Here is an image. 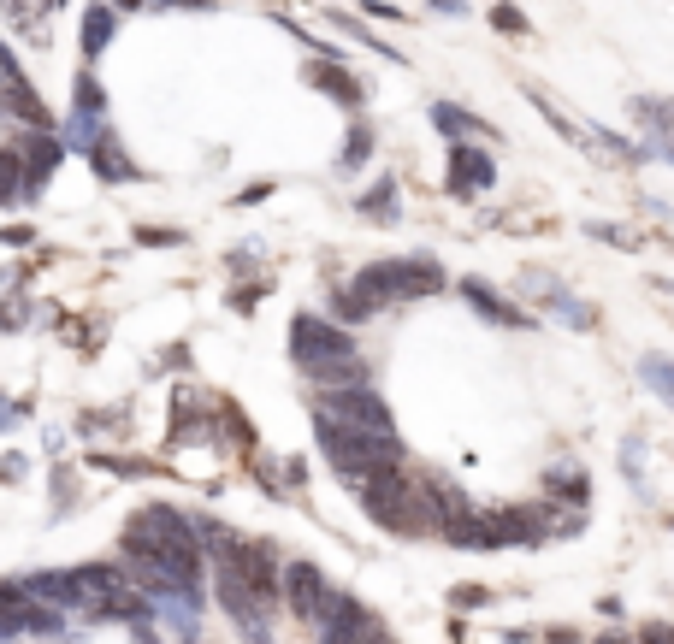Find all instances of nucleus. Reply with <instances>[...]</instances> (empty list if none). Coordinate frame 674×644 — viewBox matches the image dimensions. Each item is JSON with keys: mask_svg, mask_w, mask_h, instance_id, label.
Returning <instances> with one entry per match:
<instances>
[{"mask_svg": "<svg viewBox=\"0 0 674 644\" xmlns=\"http://www.w3.org/2000/svg\"><path fill=\"white\" fill-rule=\"evenodd\" d=\"M444 290V266L426 255H403V260H373L361 266L349 284L332 290V314L337 325H361L397 302H420V296H438Z\"/></svg>", "mask_w": 674, "mask_h": 644, "instance_id": "f257e3e1", "label": "nucleus"}, {"mask_svg": "<svg viewBox=\"0 0 674 644\" xmlns=\"http://www.w3.org/2000/svg\"><path fill=\"white\" fill-rule=\"evenodd\" d=\"M290 361L308 385L337 390V385H367V361L355 349V337L337 320H320V314H296L290 320Z\"/></svg>", "mask_w": 674, "mask_h": 644, "instance_id": "f03ea898", "label": "nucleus"}, {"mask_svg": "<svg viewBox=\"0 0 674 644\" xmlns=\"http://www.w3.org/2000/svg\"><path fill=\"white\" fill-rule=\"evenodd\" d=\"M314 438H320V450H326V461L337 467L343 485H367L373 473L403 467V438L397 432H355V426H337L326 414H314Z\"/></svg>", "mask_w": 674, "mask_h": 644, "instance_id": "7ed1b4c3", "label": "nucleus"}, {"mask_svg": "<svg viewBox=\"0 0 674 644\" xmlns=\"http://www.w3.org/2000/svg\"><path fill=\"white\" fill-rule=\"evenodd\" d=\"M355 491H361V509L379 520L385 532H397V538L438 532V526H432V509H426V497H420V479H414L408 467L373 473V479H367V485H355Z\"/></svg>", "mask_w": 674, "mask_h": 644, "instance_id": "20e7f679", "label": "nucleus"}, {"mask_svg": "<svg viewBox=\"0 0 674 644\" xmlns=\"http://www.w3.org/2000/svg\"><path fill=\"white\" fill-rule=\"evenodd\" d=\"M314 414H326L337 426H355V432H397L385 396L373 385H337V390H320L314 396Z\"/></svg>", "mask_w": 674, "mask_h": 644, "instance_id": "39448f33", "label": "nucleus"}, {"mask_svg": "<svg viewBox=\"0 0 674 644\" xmlns=\"http://www.w3.org/2000/svg\"><path fill=\"white\" fill-rule=\"evenodd\" d=\"M332 585L326 574L314 568V562H284V574H278V609L290 615V621H302V627H320L326 621V609H332Z\"/></svg>", "mask_w": 674, "mask_h": 644, "instance_id": "423d86ee", "label": "nucleus"}, {"mask_svg": "<svg viewBox=\"0 0 674 644\" xmlns=\"http://www.w3.org/2000/svg\"><path fill=\"white\" fill-rule=\"evenodd\" d=\"M527 101H533L544 119H550V125L574 142V148H592V154H604V160H633V148H627V142H615V136H609V130H598V125H580V119H574L568 107H556L544 89H527Z\"/></svg>", "mask_w": 674, "mask_h": 644, "instance_id": "0eeeda50", "label": "nucleus"}, {"mask_svg": "<svg viewBox=\"0 0 674 644\" xmlns=\"http://www.w3.org/2000/svg\"><path fill=\"white\" fill-rule=\"evenodd\" d=\"M373 633H385V627H379V615H373L367 603L332 597V609H326V621H320V644H373Z\"/></svg>", "mask_w": 674, "mask_h": 644, "instance_id": "6e6552de", "label": "nucleus"}, {"mask_svg": "<svg viewBox=\"0 0 674 644\" xmlns=\"http://www.w3.org/2000/svg\"><path fill=\"white\" fill-rule=\"evenodd\" d=\"M450 195H479L497 184V166H491V154L479 148V142H450Z\"/></svg>", "mask_w": 674, "mask_h": 644, "instance_id": "1a4fd4ad", "label": "nucleus"}, {"mask_svg": "<svg viewBox=\"0 0 674 644\" xmlns=\"http://www.w3.org/2000/svg\"><path fill=\"white\" fill-rule=\"evenodd\" d=\"M0 119L18 130H54L48 119V107H42V95L30 89V77H6L0 83Z\"/></svg>", "mask_w": 674, "mask_h": 644, "instance_id": "9d476101", "label": "nucleus"}, {"mask_svg": "<svg viewBox=\"0 0 674 644\" xmlns=\"http://www.w3.org/2000/svg\"><path fill=\"white\" fill-rule=\"evenodd\" d=\"M462 296H468L473 308H479V314H485V320H497V325H509V331H527V314H521V308H515V302H503V296H497V290H485V284H479V278H468V284H462Z\"/></svg>", "mask_w": 674, "mask_h": 644, "instance_id": "9b49d317", "label": "nucleus"}, {"mask_svg": "<svg viewBox=\"0 0 674 644\" xmlns=\"http://www.w3.org/2000/svg\"><path fill=\"white\" fill-rule=\"evenodd\" d=\"M30 633V591L24 580H0V639Z\"/></svg>", "mask_w": 674, "mask_h": 644, "instance_id": "f8f14e48", "label": "nucleus"}, {"mask_svg": "<svg viewBox=\"0 0 674 644\" xmlns=\"http://www.w3.org/2000/svg\"><path fill=\"white\" fill-rule=\"evenodd\" d=\"M113 30H119V12H113L107 0H95V6L83 12V60L107 54V48H113Z\"/></svg>", "mask_w": 674, "mask_h": 644, "instance_id": "ddd939ff", "label": "nucleus"}, {"mask_svg": "<svg viewBox=\"0 0 674 644\" xmlns=\"http://www.w3.org/2000/svg\"><path fill=\"white\" fill-rule=\"evenodd\" d=\"M6 201H36L30 190V172H24V154H18V142H6L0 148V207Z\"/></svg>", "mask_w": 674, "mask_h": 644, "instance_id": "4468645a", "label": "nucleus"}, {"mask_svg": "<svg viewBox=\"0 0 674 644\" xmlns=\"http://www.w3.org/2000/svg\"><path fill=\"white\" fill-rule=\"evenodd\" d=\"M89 166H95L107 184H131V178H136V166L125 160V148H119V136H113V130H107V136L89 148Z\"/></svg>", "mask_w": 674, "mask_h": 644, "instance_id": "2eb2a0df", "label": "nucleus"}, {"mask_svg": "<svg viewBox=\"0 0 674 644\" xmlns=\"http://www.w3.org/2000/svg\"><path fill=\"white\" fill-rule=\"evenodd\" d=\"M308 77H314V83H320V89H326L332 101H343V107H361V101H367V83H361L355 71H337V65H314Z\"/></svg>", "mask_w": 674, "mask_h": 644, "instance_id": "dca6fc26", "label": "nucleus"}, {"mask_svg": "<svg viewBox=\"0 0 674 644\" xmlns=\"http://www.w3.org/2000/svg\"><path fill=\"white\" fill-rule=\"evenodd\" d=\"M432 119H438V130H450L456 142H485V136H497L485 119H473V113H462V107H432Z\"/></svg>", "mask_w": 674, "mask_h": 644, "instance_id": "f3484780", "label": "nucleus"}, {"mask_svg": "<svg viewBox=\"0 0 674 644\" xmlns=\"http://www.w3.org/2000/svg\"><path fill=\"white\" fill-rule=\"evenodd\" d=\"M639 367H645V385H651V390H657V396H663V402L674 408V361H669V355H645Z\"/></svg>", "mask_w": 674, "mask_h": 644, "instance_id": "a211bd4d", "label": "nucleus"}, {"mask_svg": "<svg viewBox=\"0 0 674 644\" xmlns=\"http://www.w3.org/2000/svg\"><path fill=\"white\" fill-rule=\"evenodd\" d=\"M544 491H550V497H568V503H586V497H592V485H586L574 467H556V473L544 479Z\"/></svg>", "mask_w": 674, "mask_h": 644, "instance_id": "6ab92c4d", "label": "nucleus"}, {"mask_svg": "<svg viewBox=\"0 0 674 644\" xmlns=\"http://www.w3.org/2000/svg\"><path fill=\"white\" fill-rule=\"evenodd\" d=\"M77 95H71V107L77 113H107V95H101V83L89 77V71H77V83H71Z\"/></svg>", "mask_w": 674, "mask_h": 644, "instance_id": "aec40b11", "label": "nucleus"}, {"mask_svg": "<svg viewBox=\"0 0 674 644\" xmlns=\"http://www.w3.org/2000/svg\"><path fill=\"white\" fill-rule=\"evenodd\" d=\"M367 154H373V130H367V125H355L337 160H343V172H355V166H367Z\"/></svg>", "mask_w": 674, "mask_h": 644, "instance_id": "412c9836", "label": "nucleus"}, {"mask_svg": "<svg viewBox=\"0 0 674 644\" xmlns=\"http://www.w3.org/2000/svg\"><path fill=\"white\" fill-rule=\"evenodd\" d=\"M361 213H373V219H397V184L385 178L373 195H361Z\"/></svg>", "mask_w": 674, "mask_h": 644, "instance_id": "4be33fe9", "label": "nucleus"}, {"mask_svg": "<svg viewBox=\"0 0 674 644\" xmlns=\"http://www.w3.org/2000/svg\"><path fill=\"white\" fill-rule=\"evenodd\" d=\"M491 24H497V30H509V36H527V30H533L515 6H497V12H491Z\"/></svg>", "mask_w": 674, "mask_h": 644, "instance_id": "5701e85b", "label": "nucleus"}, {"mask_svg": "<svg viewBox=\"0 0 674 644\" xmlns=\"http://www.w3.org/2000/svg\"><path fill=\"white\" fill-rule=\"evenodd\" d=\"M633 644H674V627L669 621H645V627L633 633Z\"/></svg>", "mask_w": 674, "mask_h": 644, "instance_id": "b1692460", "label": "nucleus"}, {"mask_svg": "<svg viewBox=\"0 0 674 644\" xmlns=\"http://www.w3.org/2000/svg\"><path fill=\"white\" fill-rule=\"evenodd\" d=\"M12 426H18V408H12V402H0V432H12Z\"/></svg>", "mask_w": 674, "mask_h": 644, "instance_id": "393cba45", "label": "nucleus"}, {"mask_svg": "<svg viewBox=\"0 0 674 644\" xmlns=\"http://www.w3.org/2000/svg\"><path fill=\"white\" fill-rule=\"evenodd\" d=\"M107 6H113V12H136V6H142V0H107Z\"/></svg>", "mask_w": 674, "mask_h": 644, "instance_id": "a878e982", "label": "nucleus"}, {"mask_svg": "<svg viewBox=\"0 0 674 644\" xmlns=\"http://www.w3.org/2000/svg\"><path fill=\"white\" fill-rule=\"evenodd\" d=\"M432 6H444V12H456V6H462V0H432Z\"/></svg>", "mask_w": 674, "mask_h": 644, "instance_id": "bb28decb", "label": "nucleus"}, {"mask_svg": "<svg viewBox=\"0 0 674 644\" xmlns=\"http://www.w3.org/2000/svg\"><path fill=\"white\" fill-rule=\"evenodd\" d=\"M373 644H397V639H391V633H373Z\"/></svg>", "mask_w": 674, "mask_h": 644, "instance_id": "cd10ccee", "label": "nucleus"}]
</instances>
